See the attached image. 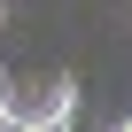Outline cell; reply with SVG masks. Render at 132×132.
I'll use <instances>...</instances> for the list:
<instances>
[{
	"label": "cell",
	"mask_w": 132,
	"mask_h": 132,
	"mask_svg": "<svg viewBox=\"0 0 132 132\" xmlns=\"http://www.w3.org/2000/svg\"><path fill=\"white\" fill-rule=\"evenodd\" d=\"M70 109H78V78L0 86V117H23V124H70Z\"/></svg>",
	"instance_id": "6da1fadb"
},
{
	"label": "cell",
	"mask_w": 132,
	"mask_h": 132,
	"mask_svg": "<svg viewBox=\"0 0 132 132\" xmlns=\"http://www.w3.org/2000/svg\"><path fill=\"white\" fill-rule=\"evenodd\" d=\"M0 23H8V8H0Z\"/></svg>",
	"instance_id": "277c9868"
},
{
	"label": "cell",
	"mask_w": 132,
	"mask_h": 132,
	"mask_svg": "<svg viewBox=\"0 0 132 132\" xmlns=\"http://www.w3.org/2000/svg\"><path fill=\"white\" fill-rule=\"evenodd\" d=\"M0 132H70V124H23V117H0Z\"/></svg>",
	"instance_id": "7a4b0ae2"
},
{
	"label": "cell",
	"mask_w": 132,
	"mask_h": 132,
	"mask_svg": "<svg viewBox=\"0 0 132 132\" xmlns=\"http://www.w3.org/2000/svg\"><path fill=\"white\" fill-rule=\"evenodd\" d=\"M117 132H132V117H124V124H117Z\"/></svg>",
	"instance_id": "3957f363"
}]
</instances>
